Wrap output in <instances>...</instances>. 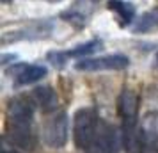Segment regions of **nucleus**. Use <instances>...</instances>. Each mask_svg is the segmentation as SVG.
I'll return each mask as SVG.
<instances>
[{
	"label": "nucleus",
	"mask_w": 158,
	"mask_h": 153,
	"mask_svg": "<svg viewBox=\"0 0 158 153\" xmlns=\"http://www.w3.org/2000/svg\"><path fill=\"white\" fill-rule=\"evenodd\" d=\"M34 100L27 96H16L7 105V123L11 142L23 150H34L36 134L32 132Z\"/></svg>",
	"instance_id": "obj_1"
},
{
	"label": "nucleus",
	"mask_w": 158,
	"mask_h": 153,
	"mask_svg": "<svg viewBox=\"0 0 158 153\" xmlns=\"http://www.w3.org/2000/svg\"><path fill=\"white\" fill-rule=\"evenodd\" d=\"M117 110L123 119V142L128 153H140V128L139 123V96L133 89L124 87L117 100Z\"/></svg>",
	"instance_id": "obj_2"
},
{
	"label": "nucleus",
	"mask_w": 158,
	"mask_h": 153,
	"mask_svg": "<svg viewBox=\"0 0 158 153\" xmlns=\"http://www.w3.org/2000/svg\"><path fill=\"white\" fill-rule=\"evenodd\" d=\"M98 114L94 109L84 107L78 109L73 116V139H75V146L82 150V151H89L93 146L94 135L98 130Z\"/></svg>",
	"instance_id": "obj_3"
},
{
	"label": "nucleus",
	"mask_w": 158,
	"mask_h": 153,
	"mask_svg": "<svg viewBox=\"0 0 158 153\" xmlns=\"http://www.w3.org/2000/svg\"><path fill=\"white\" fill-rule=\"evenodd\" d=\"M68 134H69V121L64 112L52 116L43 128V141L46 146L50 148H62L68 141Z\"/></svg>",
	"instance_id": "obj_4"
},
{
	"label": "nucleus",
	"mask_w": 158,
	"mask_h": 153,
	"mask_svg": "<svg viewBox=\"0 0 158 153\" xmlns=\"http://www.w3.org/2000/svg\"><path fill=\"white\" fill-rule=\"evenodd\" d=\"M130 66V59L121 53H114V55H103V57H94V59H80L75 64L78 71H117V70H126Z\"/></svg>",
	"instance_id": "obj_5"
},
{
	"label": "nucleus",
	"mask_w": 158,
	"mask_h": 153,
	"mask_svg": "<svg viewBox=\"0 0 158 153\" xmlns=\"http://www.w3.org/2000/svg\"><path fill=\"white\" fill-rule=\"evenodd\" d=\"M119 144H121V137L117 134V128L114 125L100 119L93 146H91L89 151L91 153H117L119 151Z\"/></svg>",
	"instance_id": "obj_6"
},
{
	"label": "nucleus",
	"mask_w": 158,
	"mask_h": 153,
	"mask_svg": "<svg viewBox=\"0 0 158 153\" xmlns=\"http://www.w3.org/2000/svg\"><path fill=\"white\" fill-rule=\"evenodd\" d=\"M140 142L144 153H158V112H146L140 123Z\"/></svg>",
	"instance_id": "obj_7"
},
{
	"label": "nucleus",
	"mask_w": 158,
	"mask_h": 153,
	"mask_svg": "<svg viewBox=\"0 0 158 153\" xmlns=\"http://www.w3.org/2000/svg\"><path fill=\"white\" fill-rule=\"evenodd\" d=\"M48 70L41 64H16L11 70V75L15 79L16 84L20 86H27V84H34V82L41 80Z\"/></svg>",
	"instance_id": "obj_8"
},
{
	"label": "nucleus",
	"mask_w": 158,
	"mask_h": 153,
	"mask_svg": "<svg viewBox=\"0 0 158 153\" xmlns=\"http://www.w3.org/2000/svg\"><path fill=\"white\" fill-rule=\"evenodd\" d=\"M94 9V2L93 0H77L71 7L62 13V20L69 23H75V25H85L89 16Z\"/></svg>",
	"instance_id": "obj_9"
},
{
	"label": "nucleus",
	"mask_w": 158,
	"mask_h": 153,
	"mask_svg": "<svg viewBox=\"0 0 158 153\" xmlns=\"http://www.w3.org/2000/svg\"><path fill=\"white\" fill-rule=\"evenodd\" d=\"M32 100L34 103H37L43 112H50V110H55L59 105V96L57 93L53 91L48 86H41V87H36L34 93H32Z\"/></svg>",
	"instance_id": "obj_10"
},
{
	"label": "nucleus",
	"mask_w": 158,
	"mask_h": 153,
	"mask_svg": "<svg viewBox=\"0 0 158 153\" xmlns=\"http://www.w3.org/2000/svg\"><path fill=\"white\" fill-rule=\"evenodd\" d=\"M108 9L114 11L115 15H117L121 25H128L135 18V7H133V4L124 2V0H110L108 2Z\"/></svg>",
	"instance_id": "obj_11"
},
{
	"label": "nucleus",
	"mask_w": 158,
	"mask_h": 153,
	"mask_svg": "<svg viewBox=\"0 0 158 153\" xmlns=\"http://www.w3.org/2000/svg\"><path fill=\"white\" fill-rule=\"evenodd\" d=\"M101 48V41H89V43H84V45H78L75 46L73 50L68 52V57H75V59H85L87 55H91L94 52Z\"/></svg>",
	"instance_id": "obj_12"
},
{
	"label": "nucleus",
	"mask_w": 158,
	"mask_h": 153,
	"mask_svg": "<svg viewBox=\"0 0 158 153\" xmlns=\"http://www.w3.org/2000/svg\"><path fill=\"white\" fill-rule=\"evenodd\" d=\"M158 25V11H153V13H146V15L139 20V23L135 25V30L140 32V30H148L151 27Z\"/></svg>",
	"instance_id": "obj_13"
},
{
	"label": "nucleus",
	"mask_w": 158,
	"mask_h": 153,
	"mask_svg": "<svg viewBox=\"0 0 158 153\" xmlns=\"http://www.w3.org/2000/svg\"><path fill=\"white\" fill-rule=\"evenodd\" d=\"M66 57H68V53H60V52H57V53H55V52H52L50 55H48V59L53 61V66H59V68L64 64V59Z\"/></svg>",
	"instance_id": "obj_14"
},
{
	"label": "nucleus",
	"mask_w": 158,
	"mask_h": 153,
	"mask_svg": "<svg viewBox=\"0 0 158 153\" xmlns=\"http://www.w3.org/2000/svg\"><path fill=\"white\" fill-rule=\"evenodd\" d=\"M155 66L158 68V52H156V55H155Z\"/></svg>",
	"instance_id": "obj_15"
},
{
	"label": "nucleus",
	"mask_w": 158,
	"mask_h": 153,
	"mask_svg": "<svg viewBox=\"0 0 158 153\" xmlns=\"http://www.w3.org/2000/svg\"><path fill=\"white\" fill-rule=\"evenodd\" d=\"M4 153H18V151H15V150H13V151H4Z\"/></svg>",
	"instance_id": "obj_16"
},
{
	"label": "nucleus",
	"mask_w": 158,
	"mask_h": 153,
	"mask_svg": "<svg viewBox=\"0 0 158 153\" xmlns=\"http://www.w3.org/2000/svg\"><path fill=\"white\" fill-rule=\"evenodd\" d=\"M2 2H9V0H2Z\"/></svg>",
	"instance_id": "obj_17"
},
{
	"label": "nucleus",
	"mask_w": 158,
	"mask_h": 153,
	"mask_svg": "<svg viewBox=\"0 0 158 153\" xmlns=\"http://www.w3.org/2000/svg\"><path fill=\"white\" fill-rule=\"evenodd\" d=\"M52 2H59V0H52Z\"/></svg>",
	"instance_id": "obj_18"
}]
</instances>
